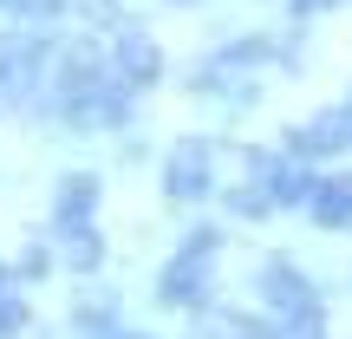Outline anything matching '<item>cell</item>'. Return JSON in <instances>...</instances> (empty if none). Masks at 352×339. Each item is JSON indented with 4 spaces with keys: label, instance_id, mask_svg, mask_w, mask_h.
Wrapping results in <instances>:
<instances>
[{
    "label": "cell",
    "instance_id": "3957f363",
    "mask_svg": "<svg viewBox=\"0 0 352 339\" xmlns=\"http://www.w3.org/2000/svg\"><path fill=\"white\" fill-rule=\"evenodd\" d=\"M261 300L274 307L280 320H320V300H314V281L287 261H267L261 267Z\"/></svg>",
    "mask_w": 352,
    "mask_h": 339
},
{
    "label": "cell",
    "instance_id": "8992f818",
    "mask_svg": "<svg viewBox=\"0 0 352 339\" xmlns=\"http://www.w3.org/2000/svg\"><path fill=\"white\" fill-rule=\"evenodd\" d=\"M314 215L327 228H352V183H314Z\"/></svg>",
    "mask_w": 352,
    "mask_h": 339
},
{
    "label": "cell",
    "instance_id": "6da1fadb",
    "mask_svg": "<svg viewBox=\"0 0 352 339\" xmlns=\"http://www.w3.org/2000/svg\"><path fill=\"white\" fill-rule=\"evenodd\" d=\"M157 294H164V307H202L215 294V235L209 228H196V235L176 248V261L164 267Z\"/></svg>",
    "mask_w": 352,
    "mask_h": 339
},
{
    "label": "cell",
    "instance_id": "30bf717a",
    "mask_svg": "<svg viewBox=\"0 0 352 339\" xmlns=\"http://www.w3.org/2000/svg\"><path fill=\"white\" fill-rule=\"evenodd\" d=\"M300 7H327V0H300Z\"/></svg>",
    "mask_w": 352,
    "mask_h": 339
},
{
    "label": "cell",
    "instance_id": "5b68a950",
    "mask_svg": "<svg viewBox=\"0 0 352 339\" xmlns=\"http://www.w3.org/2000/svg\"><path fill=\"white\" fill-rule=\"evenodd\" d=\"M52 215H59V228H85L91 215H98V176H65Z\"/></svg>",
    "mask_w": 352,
    "mask_h": 339
},
{
    "label": "cell",
    "instance_id": "ba28073f",
    "mask_svg": "<svg viewBox=\"0 0 352 339\" xmlns=\"http://www.w3.org/2000/svg\"><path fill=\"white\" fill-rule=\"evenodd\" d=\"M20 327H26V300H20V294H7V287H0V339H13Z\"/></svg>",
    "mask_w": 352,
    "mask_h": 339
},
{
    "label": "cell",
    "instance_id": "7a4b0ae2",
    "mask_svg": "<svg viewBox=\"0 0 352 339\" xmlns=\"http://www.w3.org/2000/svg\"><path fill=\"white\" fill-rule=\"evenodd\" d=\"M164 189H170L176 202H196V196H209V189H215V157H209V144H202V138H183L164 157Z\"/></svg>",
    "mask_w": 352,
    "mask_h": 339
},
{
    "label": "cell",
    "instance_id": "9c48e42d",
    "mask_svg": "<svg viewBox=\"0 0 352 339\" xmlns=\"http://www.w3.org/2000/svg\"><path fill=\"white\" fill-rule=\"evenodd\" d=\"M46 267H52V254H46V248H26V254H20V274H26V281H39Z\"/></svg>",
    "mask_w": 352,
    "mask_h": 339
},
{
    "label": "cell",
    "instance_id": "52a82bcc",
    "mask_svg": "<svg viewBox=\"0 0 352 339\" xmlns=\"http://www.w3.org/2000/svg\"><path fill=\"white\" fill-rule=\"evenodd\" d=\"M104 261V241H98V228H65V267H78V274H91V267Z\"/></svg>",
    "mask_w": 352,
    "mask_h": 339
},
{
    "label": "cell",
    "instance_id": "277c9868",
    "mask_svg": "<svg viewBox=\"0 0 352 339\" xmlns=\"http://www.w3.org/2000/svg\"><path fill=\"white\" fill-rule=\"evenodd\" d=\"M157 72H164V52H157L151 33H124V39H118V78H124L131 91L157 85Z\"/></svg>",
    "mask_w": 352,
    "mask_h": 339
}]
</instances>
